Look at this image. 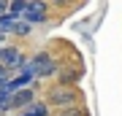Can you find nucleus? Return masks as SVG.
Listing matches in <instances>:
<instances>
[{
  "instance_id": "nucleus-1",
  "label": "nucleus",
  "mask_w": 122,
  "mask_h": 116,
  "mask_svg": "<svg viewBox=\"0 0 122 116\" xmlns=\"http://www.w3.org/2000/svg\"><path fill=\"white\" fill-rule=\"evenodd\" d=\"M79 103V92L76 89H68V86H52V89L46 92V105H52V108H73Z\"/></svg>"
},
{
  "instance_id": "nucleus-2",
  "label": "nucleus",
  "mask_w": 122,
  "mask_h": 116,
  "mask_svg": "<svg viewBox=\"0 0 122 116\" xmlns=\"http://www.w3.org/2000/svg\"><path fill=\"white\" fill-rule=\"evenodd\" d=\"M30 62H33L35 76H38V78H49V76H54V73H57V62H54V57H52V54H46V51H41V54L30 57Z\"/></svg>"
},
{
  "instance_id": "nucleus-3",
  "label": "nucleus",
  "mask_w": 122,
  "mask_h": 116,
  "mask_svg": "<svg viewBox=\"0 0 122 116\" xmlns=\"http://www.w3.org/2000/svg\"><path fill=\"white\" fill-rule=\"evenodd\" d=\"M46 14H49V5L46 3H38V0H27V8H25V22L27 24H38V22H46Z\"/></svg>"
},
{
  "instance_id": "nucleus-4",
  "label": "nucleus",
  "mask_w": 122,
  "mask_h": 116,
  "mask_svg": "<svg viewBox=\"0 0 122 116\" xmlns=\"http://www.w3.org/2000/svg\"><path fill=\"white\" fill-rule=\"evenodd\" d=\"M33 89H19V92H14V97H11V108H27V105H33Z\"/></svg>"
},
{
  "instance_id": "nucleus-5",
  "label": "nucleus",
  "mask_w": 122,
  "mask_h": 116,
  "mask_svg": "<svg viewBox=\"0 0 122 116\" xmlns=\"http://www.w3.org/2000/svg\"><path fill=\"white\" fill-rule=\"evenodd\" d=\"M25 8H27V0H11V3H8V16L19 22L25 16Z\"/></svg>"
},
{
  "instance_id": "nucleus-6",
  "label": "nucleus",
  "mask_w": 122,
  "mask_h": 116,
  "mask_svg": "<svg viewBox=\"0 0 122 116\" xmlns=\"http://www.w3.org/2000/svg\"><path fill=\"white\" fill-rule=\"evenodd\" d=\"M11 92L8 89H0V116H5V111H8V108H11Z\"/></svg>"
},
{
  "instance_id": "nucleus-7",
  "label": "nucleus",
  "mask_w": 122,
  "mask_h": 116,
  "mask_svg": "<svg viewBox=\"0 0 122 116\" xmlns=\"http://www.w3.org/2000/svg\"><path fill=\"white\" fill-rule=\"evenodd\" d=\"M30 32H33V24H27L25 19H19V22H16V27H14V35L25 38V35H30Z\"/></svg>"
},
{
  "instance_id": "nucleus-8",
  "label": "nucleus",
  "mask_w": 122,
  "mask_h": 116,
  "mask_svg": "<svg viewBox=\"0 0 122 116\" xmlns=\"http://www.w3.org/2000/svg\"><path fill=\"white\" fill-rule=\"evenodd\" d=\"M54 116H87V113H84L81 105H73V108H62V111H57Z\"/></svg>"
},
{
  "instance_id": "nucleus-9",
  "label": "nucleus",
  "mask_w": 122,
  "mask_h": 116,
  "mask_svg": "<svg viewBox=\"0 0 122 116\" xmlns=\"http://www.w3.org/2000/svg\"><path fill=\"white\" fill-rule=\"evenodd\" d=\"M8 14V0H0V19Z\"/></svg>"
},
{
  "instance_id": "nucleus-10",
  "label": "nucleus",
  "mask_w": 122,
  "mask_h": 116,
  "mask_svg": "<svg viewBox=\"0 0 122 116\" xmlns=\"http://www.w3.org/2000/svg\"><path fill=\"white\" fill-rule=\"evenodd\" d=\"M3 46H5V32L0 30V49H3Z\"/></svg>"
},
{
  "instance_id": "nucleus-11",
  "label": "nucleus",
  "mask_w": 122,
  "mask_h": 116,
  "mask_svg": "<svg viewBox=\"0 0 122 116\" xmlns=\"http://www.w3.org/2000/svg\"><path fill=\"white\" fill-rule=\"evenodd\" d=\"M0 65H3V62H0Z\"/></svg>"
}]
</instances>
